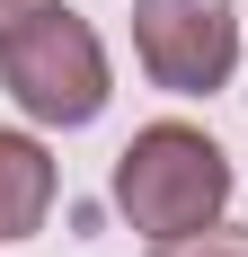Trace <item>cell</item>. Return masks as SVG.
I'll list each match as a JSON object with an SVG mask.
<instances>
[{
  "label": "cell",
  "instance_id": "3957f363",
  "mask_svg": "<svg viewBox=\"0 0 248 257\" xmlns=\"http://www.w3.org/2000/svg\"><path fill=\"white\" fill-rule=\"evenodd\" d=\"M133 53H142L151 89L213 98L239 71V18L230 0H133Z\"/></svg>",
  "mask_w": 248,
  "mask_h": 257
},
{
  "label": "cell",
  "instance_id": "8992f818",
  "mask_svg": "<svg viewBox=\"0 0 248 257\" xmlns=\"http://www.w3.org/2000/svg\"><path fill=\"white\" fill-rule=\"evenodd\" d=\"M36 9H53V0H0V45H9V36H18V27L36 18Z\"/></svg>",
  "mask_w": 248,
  "mask_h": 257
},
{
  "label": "cell",
  "instance_id": "5b68a950",
  "mask_svg": "<svg viewBox=\"0 0 248 257\" xmlns=\"http://www.w3.org/2000/svg\"><path fill=\"white\" fill-rule=\"evenodd\" d=\"M151 257H248V231H195V239H169V248H151Z\"/></svg>",
  "mask_w": 248,
  "mask_h": 257
},
{
  "label": "cell",
  "instance_id": "7a4b0ae2",
  "mask_svg": "<svg viewBox=\"0 0 248 257\" xmlns=\"http://www.w3.org/2000/svg\"><path fill=\"white\" fill-rule=\"evenodd\" d=\"M0 89L36 115V124H98L106 115V45H98V27L89 18H71L62 0L53 9H36V18L0 45Z\"/></svg>",
  "mask_w": 248,
  "mask_h": 257
},
{
  "label": "cell",
  "instance_id": "6da1fadb",
  "mask_svg": "<svg viewBox=\"0 0 248 257\" xmlns=\"http://www.w3.org/2000/svg\"><path fill=\"white\" fill-rule=\"evenodd\" d=\"M115 213L151 239V248L213 231L230 213V160H222V142L195 133V124H142L115 151Z\"/></svg>",
  "mask_w": 248,
  "mask_h": 257
},
{
  "label": "cell",
  "instance_id": "277c9868",
  "mask_svg": "<svg viewBox=\"0 0 248 257\" xmlns=\"http://www.w3.org/2000/svg\"><path fill=\"white\" fill-rule=\"evenodd\" d=\"M53 213V160L36 133H0V239H36Z\"/></svg>",
  "mask_w": 248,
  "mask_h": 257
}]
</instances>
